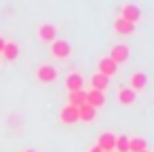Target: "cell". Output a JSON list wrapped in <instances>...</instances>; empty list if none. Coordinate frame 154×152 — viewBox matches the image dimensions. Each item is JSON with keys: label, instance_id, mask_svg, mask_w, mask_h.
I'll list each match as a JSON object with an SVG mask.
<instances>
[{"label": "cell", "instance_id": "4", "mask_svg": "<svg viewBox=\"0 0 154 152\" xmlns=\"http://www.w3.org/2000/svg\"><path fill=\"white\" fill-rule=\"evenodd\" d=\"M129 55H131V49H129V45H125V42H118V45H114L112 49H110V59L116 64V66H120V64H125L127 59H129Z\"/></svg>", "mask_w": 154, "mask_h": 152}, {"label": "cell", "instance_id": "22", "mask_svg": "<svg viewBox=\"0 0 154 152\" xmlns=\"http://www.w3.org/2000/svg\"><path fill=\"white\" fill-rule=\"evenodd\" d=\"M23 152H36V150H32V148H28V150H23Z\"/></svg>", "mask_w": 154, "mask_h": 152}, {"label": "cell", "instance_id": "8", "mask_svg": "<svg viewBox=\"0 0 154 152\" xmlns=\"http://www.w3.org/2000/svg\"><path fill=\"white\" fill-rule=\"evenodd\" d=\"M135 99H137V93H135V91H131L129 87H118V91H116V101H118L120 106H133Z\"/></svg>", "mask_w": 154, "mask_h": 152}, {"label": "cell", "instance_id": "5", "mask_svg": "<svg viewBox=\"0 0 154 152\" xmlns=\"http://www.w3.org/2000/svg\"><path fill=\"white\" fill-rule=\"evenodd\" d=\"M63 82H66L68 93H76V91H82L85 89V76L80 72H70Z\"/></svg>", "mask_w": 154, "mask_h": 152}, {"label": "cell", "instance_id": "3", "mask_svg": "<svg viewBox=\"0 0 154 152\" xmlns=\"http://www.w3.org/2000/svg\"><path fill=\"white\" fill-rule=\"evenodd\" d=\"M57 76H59V74H57V68H53L51 64H42V66H38V70H36V80L42 82V85L55 82Z\"/></svg>", "mask_w": 154, "mask_h": 152}, {"label": "cell", "instance_id": "17", "mask_svg": "<svg viewBox=\"0 0 154 152\" xmlns=\"http://www.w3.org/2000/svg\"><path fill=\"white\" fill-rule=\"evenodd\" d=\"M148 150V141L143 137H131L129 139V152H146Z\"/></svg>", "mask_w": 154, "mask_h": 152}, {"label": "cell", "instance_id": "1", "mask_svg": "<svg viewBox=\"0 0 154 152\" xmlns=\"http://www.w3.org/2000/svg\"><path fill=\"white\" fill-rule=\"evenodd\" d=\"M118 17L125 19V21H129V23H133V26H137L141 21V9L137 5H133V2H125L118 9Z\"/></svg>", "mask_w": 154, "mask_h": 152}, {"label": "cell", "instance_id": "7", "mask_svg": "<svg viewBox=\"0 0 154 152\" xmlns=\"http://www.w3.org/2000/svg\"><path fill=\"white\" fill-rule=\"evenodd\" d=\"M114 141H116V135L112 131H101L97 135V144L95 146H99L101 152H114Z\"/></svg>", "mask_w": 154, "mask_h": 152}, {"label": "cell", "instance_id": "16", "mask_svg": "<svg viewBox=\"0 0 154 152\" xmlns=\"http://www.w3.org/2000/svg\"><path fill=\"white\" fill-rule=\"evenodd\" d=\"M95 116H97V110L91 108L89 104H82V106L78 108V120H82V123H93Z\"/></svg>", "mask_w": 154, "mask_h": 152}, {"label": "cell", "instance_id": "21", "mask_svg": "<svg viewBox=\"0 0 154 152\" xmlns=\"http://www.w3.org/2000/svg\"><path fill=\"white\" fill-rule=\"evenodd\" d=\"M5 42H7V40H5L2 36H0V53H2V49H5Z\"/></svg>", "mask_w": 154, "mask_h": 152}, {"label": "cell", "instance_id": "6", "mask_svg": "<svg viewBox=\"0 0 154 152\" xmlns=\"http://www.w3.org/2000/svg\"><path fill=\"white\" fill-rule=\"evenodd\" d=\"M36 34H38V38H40L42 42L51 45V42L57 38V28H55L53 23H40L38 30H36Z\"/></svg>", "mask_w": 154, "mask_h": 152}, {"label": "cell", "instance_id": "2", "mask_svg": "<svg viewBox=\"0 0 154 152\" xmlns=\"http://www.w3.org/2000/svg\"><path fill=\"white\" fill-rule=\"evenodd\" d=\"M49 53H51L55 59H68V57L72 55V45H70V40H66V38H55V40L51 42Z\"/></svg>", "mask_w": 154, "mask_h": 152}, {"label": "cell", "instance_id": "18", "mask_svg": "<svg viewBox=\"0 0 154 152\" xmlns=\"http://www.w3.org/2000/svg\"><path fill=\"white\" fill-rule=\"evenodd\" d=\"M85 97H87V91H76V93H68V104L74 106V108H80L85 104Z\"/></svg>", "mask_w": 154, "mask_h": 152}, {"label": "cell", "instance_id": "12", "mask_svg": "<svg viewBox=\"0 0 154 152\" xmlns=\"http://www.w3.org/2000/svg\"><path fill=\"white\" fill-rule=\"evenodd\" d=\"M85 104H89L91 108H103L106 106V93H99V91H87V97H85Z\"/></svg>", "mask_w": 154, "mask_h": 152}, {"label": "cell", "instance_id": "10", "mask_svg": "<svg viewBox=\"0 0 154 152\" xmlns=\"http://www.w3.org/2000/svg\"><path fill=\"white\" fill-rule=\"evenodd\" d=\"M97 72L103 74L106 78H110V76H114V74L118 72V66H116L110 57H101V59L97 61Z\"/></svg>", "mask_w": 154, "mask_h": 152}, {"label": "cell", "instance_id": "15", "mask_svg": "<svg viewBox=\"0 0 154 152\" xmlns=\"http://www.w3.org/2000/svg\"><path fill=\"white\" fill-rule=\"evenodd\" d=\"M114 32L118 36H131L135 32V26L129 23V21H125V19H120V17H116L114 19Z\"/></svg>", "mask_w": 154, "mask_h": 152}, {"label": "cell", "instance_id": "13", "mask_svg": "<svg viewBox=\"0 0 154 152\" xmlns=\"http://www.w3.org/2000/svg\"><path fill=\"white\" fill-rule=\"evenodd\" d=\"M89 82H91V89H93V91L106 93V89H108V85H110V78H106V76L99 74V72H95V74L89 78Z\"/></svg>", "mask_w": 154, "mask_h": 152}, {"label": "cell", "instance_id": "20", "mask_svg": "<svg viewBox=\"0 0 154 152\" xmlns=\"http://www.w3.org/2000/svg\"><path fill=\"white\" fill-rule=\"evenodd\" d=\"M89 152H101V148H99V146H91Z\"/></svg>", "mask_w": 154, "mask_h": 152}, {"label": "cell", "instance_id": "23", "mask_svg": "<svg viewBox=\"0 0 154 152\" xmlns=\"http://www.w3.org/2000/svg\"><path fill=\"white\" fill-rule=\"evenodd\" d=\"M146 152H148V150H146Z\"/></svg>", "mask_w": 154, "mask_h": 152}, {"label": "cell", "instance_id": "9", "mask_svg": "<svg viewBox=\"0 0 154 152\" xmlns=\"http://www.w3.org/2000/svg\"><path fill=\"white\" fill-rule=\"evenodd\" d=\"M59 120H61L63 125H76V123H78V108L66 104V106L61 108V112H59Z\"/></svg>", "mask_w": 154, "mask_h": 152}, {"label": "cell", "instance_id": "19", "mask_svg": "<svg viewBox=\"0 0 154 152\" xmlns=\"http://www.w3.org/2000/svg\"><path fill=\"white\" fill-rule=\"evenodd\" d=\"M114 150H116V152H129V137H127V135H116Z\"/></svg>", "mask_w": 154, "mask_h": 152}, {"label": "cell", "instance_id": "14", "mask_svg": "<svg viewBox=\"0 0 154 152\" xmlns=\"http://www.w3.org/2000/svg\"><path fill=\"white\" fill-rule=\"evenodd\" d=\"M0 55H2L7 61H15V59L19 57V45H17L15 40H7V42H5V49H2V53H0Z\"/></svg>", "mask_w": 154, "mask_h": 152}, {"label": "cell", "instance_id": "11", "mask_svg": "<svg viewBox=\"0 0 154 152\" xmlns=\"http://www.w3.org/2000/svg\"><path fill=\"white\" fill-rule=\"evenodd\" d=\"M146 85H148V76H146L143 72H133V74L129 76V89H131V91L139 93V91L146 89Z\"/></svg>", "mask_w": 154, "mask_h": 152}]
</instances>
